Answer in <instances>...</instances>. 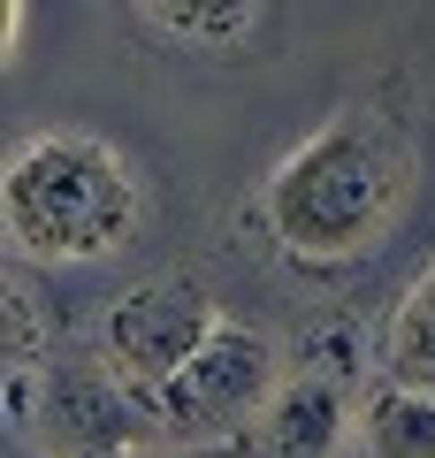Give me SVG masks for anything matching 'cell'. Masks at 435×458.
Wrapping results in <instances>:
<instances>
[{
    "mask_svg": "<svg viewBox=\"0 0 435 458\" xmlns=\"http://www.w3.org/2000/svg\"><path fill=\"white\" fill-rule=\"evenodd\" d=\"M0 222L23 260H99L138 229V176L99 138L47 131L0 168Z\"/></svg>",
    "mask_w": 435,
    "mask_h": 458,
    "instance_id": "obj_2",
    "label": "cell"
},
{
    "mask_svg": "<svg viewBox=\"0 0 435 458\" xmlns=\"http://www.w3.org/2000/svg\"><path fill=\"white\" fill-rule=\"evenodd\" d=\"M214 328H222V313H214V298L199 291L192 276H153V283H138V291L115 298V313H107V367L153 405V397L207 352Z\"/></svg>",
    "mask_w": 435,
    "mask_h": 458,
    "instance_id": "obj_4",
    "label": "cell"
},
{
    "mask_svg": "<svg viewBox=\"0 0 435 458\" xmlns=\"http://www.w3.org/2000/svg\"><path fill=\"white\" fill-rule=\"evenodd\" d=\"M275 397H283V382H275V344L260 336V328L222 321L207 336V352H199V360L183 367L145 412L161 420L168 443H183V451H214V443H244L260 420H268Z\"/></svg>",
    "mask_w": 435,
    "mask_h": 458,
    "instance_id": "obj_3",
    "label": "cell"
},
{
    "mask_svg": "<svg viewBox=\"0 0 435 458\" xmlns=\"http://www.w3.org/2000/svg\"><path fill=\"white\" fill-rule=\"evenodd\" d=\"M405 191V146L382 114L352 107L268 176V229L290 260H352L389 229Z\"/></svg>",
    "mask_w": 435,
    "mask_h": 458,
    "instance_id": "obj_1",
    "label": "cell"
},
{
    "mask_svg": "<svg viewBox=\"0 0 435 458\" xmlns=\"http://www.w3.org/2000/svg\"><path fill=\"white\" fill-rule=\"evenodd\" d=\"M382 382L435 390V267L397 298V313L382 328Z\"/></svg>",
    "mask_w": 435,
    "mask_h": 458,
    "instance_id": "obj_7",
    "label": "cell"
},
{
    "mask_svg": "<svg viewBox=\"0 0 435 458\" xmlns=\"http://www.w3.org/2000/svg\"><path fill=\"white\" fill-rule=\"evenodd\" d=\"M176 38H199V47H244L260 31V8L252 0H183V8H145Z\"/></svg>",
    "mask_w": 435,
    "mask_h": 458,
    "instance_id": "obj_9",
    "label": "cell"
},
{
    "mask_svg": "<svg viewBox=\"0 0 435 458\" xmlns=\"http://www.w3.org/2000/svg\"><path fill=\"white\" fill-rule=\"evenodd\" d=\"M0 313H8V360L31 367L38 360V313H31V298H23V283H0Z\"/></svg>",
    "mask_w": 435,
    "mask_h": 458,
    "instance_id": "obj_10",
    "label": "cell"
},
{
    "mask_svg": "<svg viewBox=\"0 0 435 458\" xmlns=\"http://www.w3.org/2000/svg\"><path fill=\"white\" fill-rule=\"evenodd\" d=\"M367 458H435V390L382 382L367 397Z\"/></svg>",
    "mask_w": 435,
    "mask_h": 458,
    "instance_id": "obj_8",
    "label": "cell"
},
{
    "mask_svg": "<svg viewBox=\"0 0 435 458\" xmlns=\"http://www.w3.org/2000/svg\"><path fill=\"white\" fill-rule=\"evenodd\" d=\"M31 420L54 458H145V443L161 436V420L138 412V397L115 367H62Z\"/></svg>",
    "mask_w": 435,
    "mask_h": 458,
    "instance_id": "obj_5",
    "label": "cell"
},
{
    "mask_svg": "<svg viewBox=\"0 0 435 458\" xmlns=\"http://www.w3.org/2000/svg\"><path fill=\"white\" fill-rule=\"evenodd\" d=\"M337 436H344L337 382L306 375V382H283V397L268 405V420L244 436V458H328Z\"/></svg>",
    "mask_w": 435,
    "mask_h": 458,
    "instance_id": "obj_6",
    "label": "cell"
},
{
    "mask_svg": "<svg viewBox=\"0 0 435 458\" xmlns=\"http://www.w3.org/2000/svg\"><path fill=\"white\" fill-rule=\"evenodd\" d=\"M145 458H214V451H145Z\"/></svg>",
    "mask_w": 435,
    "mask_h": 458,
    "instance_id": "obj_11",
    "label": "cell"
}]
</instances>
